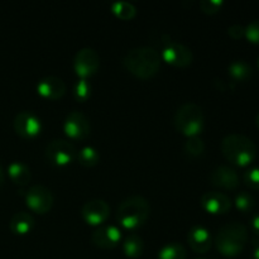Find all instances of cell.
<instances>
[{
  "label": "cell",
  "mask_w": 259,
  "mask_h": 259,
  "mask_svg": "<svg viewBox=\"0 0 259 259\" xmlns=\"http://www.w3.org/2000/svg\"><path fill=\"white\" fill-rule=\"evenodd\" d=\"M161 61V55L154 48L142 46L132 48L125 53L123 65L136 77L148 80L159 71Z\"/></svg>",
  "instance_id": "cell-1"
},
{
  "label": "cell",
  "mask_w": 259,
  "mask_h": 259,
  "mask_svg": "<svg viewBox=\"0 0 259 259\" xmlns=\"http://www.w3.org/2000/svg\"><path fill=\"white\" fill-rule=\"evenodd\" d=\"M249 233L247 227L239 222H230L223 225L215 237L218 252L228 258H234L242 254L248 243Z\"/></svg>",
  "instance_id": "cell-2"
},
{
  "label": "cell",
  "mask_w": 259,
  "mask_h": 259,
  "mask_svg": "<svg viewBox=\"0 0 259 259\" xmlns=\"http://www.w3.org/2000/svg\"><path fill=\"white\" fill-rule=\"evenodd\" d=\"M222 153L230 163L239 167L249 166L257 157V146L243 134H228L223 138Z\"/></svg>",
  "instance_id": "cell-3"
},
{
  "label": "cell",
  "mask_w": 259,
  "mask_h": 259,
  "mask_svg": "<svg viewBox=\"0 0 259 259\" xmlns=\"http://www.w3.org/2000/svg\"><path fill=\"white\" fill-rule=\"evenodd\" d=\"M151 214V205L143 196L134 195L124 200L118 207L116 219L119 224L128 230L141 228L148 220Z\"/></svg>",
  "instance_id": "cell-4"
},
{
  "label": "cell",
  "mask_w": 259,
  "mask_h": 259,
  "mask_svg": "<svg viewBox=\"0 0 259 259\" xmlns=\"http://www.w3.org/2000/svg\"><path fill=\"white\" fill-rule=\"evenodd\" d=\"M175 126L181 134L196 137L204 129L205 118L201 106L195 103H185L175 113Z\"/></svg>",
  "instance_id": "cell-5"
},
{
  "label": "cell",
  "mask_w": 259,
  "mask_h": 259,
  "mask_svg": "<svg viewBox=\"0 0 259 259\" xmlns=\"http://www.w3.org/2000/svg\"><path fill=\"white\" fill-rule=\"evenodd\" d=\"M77 152L76 147L71 142L65 139H55L46 147V158L53 166L63 167L76 161Z\"/></svg>",
  "instance_id": "cell-6"
},
{
  "label": "cell",
  "mask_w": 259,
  "mask_h": 259,
  "mask_svg": "<svg viewBox=\"0 0 259 259\" xmlns=\"http://www.w3.org/2000/svg\"><path fill=\"white\" fill-rule=\"evenodd\" d=\"M25 204L37 214H47L53 206V195L48 187L43 185H34L25 191Z\"/></svg>",
  "instance_id": "cell-7"
},
{
  "label": "cell",
  "mask_w": 259,
  "mask_h": 259,
  "mask_svg": "<svg viewBox=\"0 0 259 259\" xmlns=\"http://www.w3.org/2000/svg\"><path fill=\"white\" fill-rule=\"evenodd\" d=\"M100 66V57L94 48H81L73 58V70L80 78H86L93 76Z\"/></svg>",
  "instance_id": "cell-8"
},
{
  "label": "cell",
  "mask_w": 259,
  "mask_h": 259,
  "mask_svg": "<svg viewBox=\"0 0 259 259\" xmlns=\"http://www.w3.org/2000/svg\"><path fill=\"white\" fill-rule=\"evenodd\" d=\"M161 58L175 67H187L194 61L192 51L180 42H168L164 46Z\"/></svg>",
  "instance_id": "cell-9"
},
{
  "label": "cell",
  "mask_w": 259,
  "mask_h": 259,
  "mask_svg": "<svg viewBox=\"0 0 259 259\" xmlns=\"http://www.w3.org/2000/svg\"><path fill=\"white\" fill-rule=\"evenodd\" d=\"M14 131L17 132L18 136L25 139H33L39 136L42 131V123L40 119L32 111H20L17 114L13 121Z\"/></svg>",
  "instance_id": "cell-10"
},
{
  "label": "cell",
  "mask_w": 259,
  "mask_h": 259,
  "mask_svg": "<svg viewBox=\"0 0 259 259\" xmlns=\"http://www.w3.org/2000/svg\"><path fill=\"white\" fill-rule=\"evenodd\" d=\"M63 131L68 138L73 141H82L90 134V121L81 111H71L63 123Z\"/></svg>",
  "instance_id": "cell-11"
},
{
  "label": "cell",
  "mask_w": 259,
  "mask_h": 259,
  "mask_svg": "<svg viewBox=\"0 0 259 259\" xmlns=\"http://www.w3.org/2000/svg\"><path fill=\"white\" fill-rule=\"evenodd\" d=\"M83 220L90 225H100L110 215V207L101 199H93L85 202L81 210Z\"/></svg>",
  "instance_id": "cell-12"
},
{
  "label": "cell",
  "mask_w": 259,
  "mask_h": 259,
  "mask_svg": "<svg viewBox=\"0 0 259 259\" xmlns=\"http://www.w3.org/2000/svg\"><path fill=\"white\" fill-rule=\"evenodd\" d=\"M121 232L114 225H105L91 234V242L100 249H113L120 243Z\"/></svg>",
  "instance_id": "cell-13"
},
{
  "label": "cell",
  "mask_w": 259,
  "mask_h": 259,
  "mask_svg": "<svg viewBox=\"0 0 259 259\" xmlns=\"http://www.w3.org/2000/svg\"><path fill=\"white\" fill-rule=\"evenodd\" d=\"M201 206L209 214L222 215L229 211L230 207H232V201L223 192L209 191L202 195Z\"/></svg>",
  "instance_id": "cell-14"
},
{
  "label": "cell",
  "mask_w": 259,
  "mask_h": 259,
  "mask_svg": "<svg viewBox=\"0 0 259 259\" xmlns=\"http://www.w3.org/2000/svg\"><path fill=\"white\" fill-rule=\"evenodd\" d=\"M187 242L195 253L205 254L210 250L212 244L211 234L202 225H194L187 234Z\"/></svg>",
  "instance_id": "cell-15"
},
{
  "label": "cell",
  "mask_w": 259,
  "mask_h": 259,
  "mask_svg": "<svg viewBox=\"0 0 259 259\" xmlns=\"http://www.w3.org/2000/svg\"><path fill=\"white\" fill-rule=\"evenodd\" d=\"M37 93L48 100H58L66 93V83L56 76H46L37 83Z\"/></svg>",
  "instance_id": "cell-16"
},
{
  "label": "cell",
  "mask_w": 259,
  "mask_h": 259,
  "mask_svg": "<svg viewBox=\"0 0 259 259\" xmlns=\"http://www.w3.org/2000/svg\"><path fill=\"white\" fill-rule=\"evenodd\" d=\"M210 181L214 186L225 190H234L239 186L237 171L229 166H219L210 175Z\"/></svg>",
  "instance_id": "cell-17"
},
{
  "label": "cell",
  "mask_w": 259,
  "mask_h": 259,
  "mask_svg": "<svg viewBox=\"0 0 259 259\" xmlns=\"http://www.w3.org/2000/svg\"><path fill=\"white\" fill-rule=\"evenodd\" d=\"M35 220L29 212L25 211H19L17 214L13 215V218L10 219L9 227L14 234L17 235H27L34 229Z\"/></svg>",
  "instance_id": "cell-18"
},
{
  "label": "cell",
  "mask_w": 259,
  "mask_h": 259,
  "mask_svg": "<svg viewBox=\"0 0 259 259\" xmlns=\"http://www.w3.org/2000/svg\"><path fill=\"white\" fill-rule=\"evenodd\" d=\"M8 175H9L10 180L15 185H19V186H25L32 180V172H30L29 167L19 161L12 162L9 164V167H8Z\"/></svg>",
  "instance_id": "cell-19"
},
{
  "label": "cell",
  "mask_w": 259,
  "mask_h": 259,
  "mask_svg": "<svg viewBox=\"0 0 259 259\" xmlns=\"http://www.w3.org/2000/svg\"><path fill=\"white\" fill-rule=\"evenodd\" d=\"M229 76L237 82H245L253 75V68L245 61H234L228 67Z\"/></svg>",
  "instance_id": "cell-20"
},
{
  "label": "cell",
  "mask_w": 259,
  "mask_h": 259,
  "mask_svg": "<svg viewBox=\"0 0 259 259\" xmlns=\"http://www.w3.org/2000/svg\"><path fill=\"white\" fill-rule=\"evenodd\" d=\"M144 243L138 234H129L123 242V252L128 258L136 259L143 254Z\"/></svg>",
  "instance_id": "cell-21"
},
{
  "label": "cell",
  "mask_w": 259,
  "mask_h": 259,
  "mask_svg": "<svg viewBox=\"0 0 259 259\" xmlns=\"http://www.w3.org/2000/svg\"><path fill=\"white\" fill-rule=\"evenodd\" d=\"M186 249L177 242L167 243L158 252V259H186Z\"/></svg>",
  "instance_id": "cell-22"
},
{
  "label": "cell",
  "mask_w": 259,
  "mask_h": 259,
  "mask_svg": "<svg viewBox=\"0 0 259 259\" xmlns=\"http://www.w3.org/2000/svg\"><path fill=\"white\" fill-rule=\"evenodd\" d=\"M76 159L81 166L94 167L100 161V156H99V152L93 147H83L77 152V158Z\"/></svg>",
  "instance_id": "cell-23"
},
{
  "label": "cell",
  "mask_w": 259,
  "mask_h": 259,
  "mask_svg": "<svg viewBox=\"0 0 259 259\" xmlns=\"http://www.w3.org/2000/svg\"><path fill=\"white\" fill-rule=\"evenodd\" d=\"M111 12L115 14V17L123 20L133 19L137 14L136 7L129 2H115L111 5Z\"/></svg>",
  "instance_id": "cell-24"
},
{
  "label": "cell",
  "mask_w": 259,
  "mask_h": 259,
  "mask_svg": "<svg viewBox=\"0 0 259 259\" xmlns=\"http://www.w3.org/2000/svg\"><path fill=\"white\" fill-rule=\"evenodd\" d=\"M184 151L190 157H199L205 152V143L199 136L190 137L184 144Z\"/></svg>",
  "instance_id": "cell-25"
},
{
  "label": "cell",
  "mask_w": 259,
  "mask_h": 259,
  "mask_svg": "<svg viewBox=\"0 0 259 259\" xmlns=\"http://www.w3.org/2000/svg\"><path fill=\"white\" fill-rule=\"evenodd\" d=\"M235 206L243 214H248L252 212L255 207V200L249 192H239L235 197Z\"/></svg>",
  "instance_id": "cell-26"
},
{
  "label": "cell",
  "mask_w": 259,
  "mask_h": 259,
  "mask_svg": "<svg viewBox=\"0 0 259 259\" xmlns=\"http://www.w3.org/2000/svg\"><path fill=\"white\" fill-rule=\"evenodd\" d=\"M91 95V85L86 78H80L73 86V98L77 101H86Z\"/></svg>",
  "instance_id": "cell-27"
},
{
  "label": "cell",
  "mask_w": 259,
  "mask_h": 259,
  "mask_svg": "<svg viewBox=\"0 0 259 259\" xmlns=\"http://www.w3.org/2000/svg\"><path fill=\"white\" fill-rule=\"evenodd\" d=\"M243 179L249 189L259 190V167H253V168L245 171Z\"/></svg>",
  "instance_id": "cell-28"
},
{
  "label": "cell",
  "mask_w": 259,
  "mask_h": 259,
  "mask_svg": "<svg viewBox=\"0 0 259 259\" xmlns=\"http://www.w3.org/2000/svg\"><path fill=\"white\" fill-rule=\"evenodd\" d=\"M245 38L250 43L259 45V19L253 20L245 27Z\"/></svg>",
  "instance_id": "cell-29"
},
{
  "label": "cell",
  "mask_w": 259,
  "mask_h": 259,
  "mask_svg": "<svg viewBox=\"0 0 259 259\" xmlns=\"http://www.w3.org/2000/svg\"><path fill=\"white\" fill-rule=\"evenodd\" d=\"M223 5L224 3L222 0H201L200 2V8L206 14H217L222 9Z\"/></svg>",
  "instance_id": "cell-30"
},
{
  "label": "cell",
  "mask_w": 259,
  "mask_h": 259,
  "mask_svg": "<svg viewBox=\"0 0 259 259\" xmlns=\"http://www.w3.org/2000/svg\"><path fill=\"white\" fill-rule=\"evenodd\" d=\"M228 34L230 35V38L235 40H239L242 38L245 37V27L240 24H234V25H230L228 28Z\"/></svg>",
  "instance_id": "cell-31"
},
{
  "label": "cell",
  "mask_w": 259,
  "mask_h": 259,
  "mask_svg": "<svg viewBox=\"0 0 259 259\" xmlns=\"http://www.w3.org/2000/svg\"><path fill=\"white\" fill-rule=\"evenodd\" d=\"M250 225H252V230L255 233V234L259 235V214L254 215L252 218V222H250Z\"/></svg>",
  "instance_id": "cell-32"
},
{
  "label": "cell",
  "mask_w": 259,
  "mask_h": 259,
  "mask_svg": "<svg viewBox=\"0 0 259 259\" xmlns=\"http://www.w3.org/2000/svg\"><path fill=\"white\" fill-rule=\"evenodd\" d=\"M253 259H259V238L253 240Z\"/></svg>",
  "instance_id": "cell-33"
},
{
  "label": "cell",
  "mask_w": 259,
  "mask_h": 259,
  "mask_svg": "<svg viewBox=\"0 0 259 259\" xmlns=\"http://www.w3.org/2000/svg\"><path fill=\"white\" fill-rule=\"evenodd\" d=\"M4 180H5V176H4V169H3L2 164H0V187L3 186V184H4Z\"/></svg>",
  "instance_id": "cell-34"
},
{
  "label": "cell",
  "mask_w": 259,
  "mask_h": 259,
  "mask_svg": "<svg viewBox=\"0 0 259 259\" xmlns=\"http://www.w3.org/2000/svg\"><path fill=\"white\" fill-rule=\"evenodd\" d=\"M255 124H257V126L259 128V113H258V115L255 116Z\"/></svg>",
  "instance_id": "cell-35"
},
{
  "label": "cell",
  "mask_w": 259,
  "mask_h": 259,
  "mask_svg": "<svg viewBox=\"0 0 259 259\" xmlns=\"http://www.w3.org/2000/svg\"><path fill=\"white\" fill-rule=\"evenodd\" d=\"M196 259H207V258H204V257H200V258H196Z\"/></svg>",
  "instance_id": "cell-36"
},
{
  "label": "cell",
  "mask_w": 259,
  "mask_h": 259,
  "mask_svg": "<svg viewBox=\"0 0 259 259\" xmlns=\"http://www.w3.org/2000/svg\"><path fill=\"white\" fill-rule=\"evenodd\" d=\"M258 68H259V58H258Z\"/></svg>",
  "instance_id": "cell-37"
}]
</instances>
